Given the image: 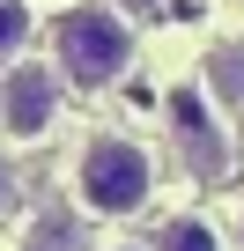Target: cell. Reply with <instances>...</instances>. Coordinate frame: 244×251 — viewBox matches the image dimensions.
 I'll return each mask as SVG.
<instances>
[{
    "instance_id": "1",
    "label": "cell",
    "mask_w": 244,
    "mask_h": 251,
    "mask_svg": "<svg viewBox=\"0 0 244 251\" xmlns=\"http://www.w3.org/2000/svg\"><path fill=\"white\" fill-rule=\"evenodd\" d=\"M52 67L74 89H111L134 67V23L111 8V0H81L52 23Z\"/></svg>"
},
{
    "instance_id": "2",
    "label": "cell",
    "mask_w": 244,
    "mask_h": 251,
    "mask_svg": "<svg viewBox=\"0 0 244 251\" xmlns=\"http://www.w3.org/2000/svg\"><path fill=\"white\" fill-rule=\"evenodd\" d=\"M74 192H81L89 214H141L148 192H156V163L126 133H96L81 148V163H74Z\"/></svg>"
},
{
    "instance_id": "3",
    "label": "cell",
    "mask_w": 244,
    "mask_h": 251,
    "mask_svg": "<svg viewBox=\"0 0 244 251\" xmlns=\"http://www.w3.org/2000/svg\"><path fill=\"white\" fill-rule=\"evenodd\" d=\"M52 118H59V67L52 59L0 67V126H8V141H37Z\"/></svg>"
},
{
    "instance_id": "4",
    "label": "cell",
    "mask_w": 244,
    "mask_h": 251,
    "mask_svg": "<svg viewBox=\"0 0 244 251\" xmlns=\"http://www.w3.org/2000/svg\"><path fill=\"white\" fill-rule=\"evenodd\" d=\"M170 141H178V155L192 163V177H222V163H229V141H222L215 111H207L192 89H178V96H170Z\"/></svg>"
},
{
    "instance_id": "5",
    "label": "cell",
    "mask_w": 244,
    "mask_h": 251,
    "mask_svg": "<svg viewBox=\"0 0 244 251\" xmlns=\"http://www.w3.org/2000/svg\"><path fill=\"white\" fill-rule=\"evenodd\" d=\"M200 74H207V96L222 111H244V37H215L207 59H200Z\"/></svg>"
},
{
    "instance_id": "6",
    "label": "cell",
    "mask_w": 244,
    "mask_h": 251,
    "mask_svg": "<svg viewBox=\"0 0 244 251\" xmlns=\"http://www.w3.org/2000/svg\"><path fill=\"white\" fill-rule=\"evenodd\" d=\"M23 251H89V222L67 214V207H45V214L30 222V244H23Z\"/></svg>"
},
{
    "instance_id": "7",
    "label": "cell",
    "mask_w": 244,
    "mask_h": 251,
    "mask_svg": "<svg viewBox=\"0 0 244 251\" xmlns=\"http://www.w3.org/2000/svg\"><path fill=\"white\" fill-rule=\"evenodd\" d=\"M156 251H222V236H215V222L178 214V222H163V229H156Z\"/></svg>"
},
{
    "instance_id": "8",
    "label": "cell",
    "mask_w": 244,
    "mask_h": 251,
    "mask_svg": "<svg viewBox=\"0 0 244 251\" xmlns=\"http://www.w3.org/2000/svg\"><path fill=\"white\" fill-rule=\"evenodd\" d=\"M30 30H37V15H30V0H0V67H15V59H23Z\"/></svg>"
},
{
    "instance_id": "9",
    "label": "cell",
    "mask_w": 244,
    "mask_h": 251,
    "mask_svg": "<svg viewBox=\"0 0 244 251\" xmlns=\"http://www.w3.org/2000/svg\"><path fill=\"white\" fill-rule=\"evenodd\" d=\"M8 192H15V177H8V155H0V207H8Z\"/></svg>"
},
{
    "instance_id": "10",
    "label": "cell",
    "mask_w": 244,
    "mask_h": 251,
    "mask_svg": "<svg viewBox=\"0 0 244 251\" xmlns=\"http://www.w3.org/2000/svg\"><path fill=\"white\" fill-rule=\"evenodd\" d=\"M126 8H156V0H126Z\"/></svg>"
},
{
    "instance_id": "11",
    "label": "cell",
    "mask_w": 244,
    "mask_h": 251,
    "mask_svg": "<svg viewBox=\"0 0 244 251\" xmlns=\"http://www.w3.org/2000/svg\"><path fill=\"white\" fill-rule=\"evenodd\" d=\"M237 244H244V229H237Z\"/></svg>"
}]
</instances>
